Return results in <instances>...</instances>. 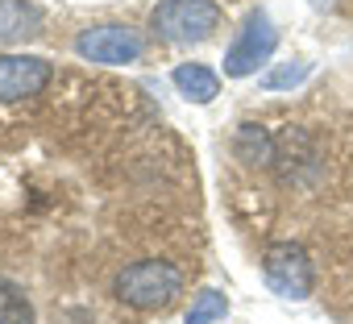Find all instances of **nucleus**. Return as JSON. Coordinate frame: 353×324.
Masks as SVG:
<instances>
[{
  "label": "nucleus",
  "mask_w": 353,
  "mask_h": 324,
  "mask_svg": "<svg viewBox=\"0 0 353 324\" xmlns=\"http://www.w3.org/2000/svg\"><path fill=\"white\" fill-rule=\"evenodd\" d=\"M112 291L121 303H129L137 312H166L183 295V270L162 258H141V262H129L117 270Z\"/></svg>",
  "instance_id": "nucleus-1"
},
{
  "label": "nucleus",
  "mask_w": 353,
  "mask_h": 324,
  "mask_svg": "<svg viewBox=\"0 0 353 324\" xmlns=\"http://www.w3.org/2000/svg\"><path fill=\"white\" fill-rule=\"evenodd\" d=\"M225 13L216 0H158L150 13V30L166 46H200L221 30Z\"/></svg>",
  "instance_id": "nucleus-2"
},
{
  "label": "nucleus",
  "mask_w": 353,
  "mask_h": 324,
  "mask_svg": "<svg viewBox=\"0 0 353 324\" xmlns=\"http://www.w3.org/2000/svg\"><path fill=\"white\" fill-rule=\"evenodd\" d=\"M262 279L279 299H307L316 291V266L299 241H274L262 254Z\"/></svg>",
  "instance_id": "nucleus-3"
},
{
  "label": "nucleus",
  "mask_w": 353,
  "mask_h": 324,
  "mask_svg": "<svg viewBox=\"0 0 353 324\" xmlns=\"http://www.w3.org/2000/svg\"><path fill=\"white\" fill-rule=\"evenodd\" d=\"M274 50H279V30H274V21H270L262 9H254V13L241 21L233 46L225 50V75H229V79L258 75V67L270 63Z\"/></svg>",
  "instance_id": "nucleus-4"
},
{
  "label": "nucleus",
  "mask_w": 353,
  "mask_h": 324,
  "mask_svg": "<svg viewBox=\"0 0 353 324\" xmlns=\"http://www.w3.org/2000/svg\"><path fill=\"white\" fill-rule=\"evenodd\" d=\"M75 54L83 63H100V67H125V63H137L145 54V38L133 30V26H88L79 38H75Z\"/></svg>",
  "instance_id": "nucleus-5"
},
{
  "label": "nucleus",
  "mask_w": 353,
  "mask_h": 324,
  "mask_svg": "<svg viewBox=\"0 0 353 324\" xmlns=\"http://www.w3.org/2000/svg\"><path fill=\"white\" fill-rule=\"evenodd\" d=\"M54 79V67L38 54H0V104L38 96Z\"/></svg>",
  "instance_id": "nucleus-6"
},
{
  "label": "nucleus",
  "mask_w": 353,
  "mask_h": 324,
  "mask_svg": "<svg viewBox=\"0 0 353 324\" xmlns=\"http://www.w3.org/2000/svg\"><path fill=\"white\" fill-rule=\"evenodd\" d=\"M42 34V9L34 0H0V46H21Z\"/></svg>",
  "instance_id": "nucleus-7"
},
{
  "label": "nucleus",
  "mask_w": 353,
  "mask_h": 324,
  "mask_svg": "<svg viewBox=\"0 0 353 324\" xmlns=\"http://www.w3.org/2000/svg\"><path fill=\"white\" fill-rule=\"evenodd\" d=\"M233 154L245 167H274L279 162V137L258 121H241L237 133H233Z\"/></svg>",
  "instance_id": "nucleus-8"
},
{
  "label": "nucleus",
  "mask_w": 353,
  "mask_h": 324,
  "mask_svg": "<svg viewBox=\"0 0 353 324\" xmlns=\"http://www.w3.org/2000/svg\"><path fill=\"white\" fill-rule=\"evenodd\" d=\"M170 83L179 88V96L192 100V104H212L221 96V75L212 67H204V63H179L170 71Z\"/></svg>",
  "instance_id": "nucleus-9"
},
{
  "label": "nucleus",
  "mask_w": 353,
  "mask_h": 324,
  "mask_svg": "<svg viewBox=\"0 0 353 324\" xmlns=\"http://www.w3.org/2000/svg\"><path fill=\"white\" fill-rule=\"evenodd\" d=\"M0 324H34V303L26 287H17L5 274H0Z\"/></svg>",
  "instance_id": "nucleus-10"
},
{
  "label": "nucleus",
  "mask_w": 353,
  "mask_h": 324,
  "mask_svg": "<svg viewBox=\"0 0 353 324\" xmlns=\"http://www.w3.org/2000/svg\"><path fill=\"white\" fill-rule=\"evenodd\" d=\"M225 312H229L225 291L208 287V291H200V295L192 299V307H188V324H216V320H225Z\"/></svg>",
  "instance_id": "nucleus-11"
},
{
  "label": "nucleus",
  "mask_w": 353,
  "mask_h": 324,
  "mask_svg": "<svg viewBox=\"0 0 353 324\" xmlns=\"http://www.w3.org/2000/svg\"><path fill=\"white\" fill-rule=\"evenodd\" d=\"M312 75V63H303V59H295V63H283V67H274V71H266L262 75V88L266 92H283V88H299L303 79Z\"/></svg>",
  "instance_id": "nucleus-12"
}]
</instances>
